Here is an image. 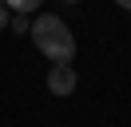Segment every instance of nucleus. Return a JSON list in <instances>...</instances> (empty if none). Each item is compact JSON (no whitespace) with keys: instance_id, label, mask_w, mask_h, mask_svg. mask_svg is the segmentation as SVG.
Segmentation results:
<instances>
[{"instance_id":"f03ea898","label":"nucleus","mask_w":131,"mask_h":127,"mask_svg":"<svg viewBox=\"0 0 131 127\" xmlns=\"http://www.w3.org/2000/svg\"><path fill=\"white\" fill-rule=\"evenodd\" d=\"M48 91L52 95H72L75 91V68L72 64H52L48 68Z\"/></svg>"},{"instance_id":"6e6552de","label":"nucleus","mask_w":131,"mask_h":127,"mask_svg":"<svg viewBox=\"0 0 131 127\" xmlns=\"http://www.w3.org/2000/svg\"><path fill=\"white\" fill-rule=\"evenodd\" d=\"M0 4H4V0H0Z\"/></svg>"},{"instance_id":"20e7f679","label":"nucleus","mask_w":131,"mask_h":127,"mask_svg":"<svg viewBox=\"0 0 131 127\" xmlns=\"http://www.w3.org/2000/svg\"><path fill=\"white\" fill-rule=\"evenodd\" d=\"M28 28H32V20H28L24 12H12V16H8V32H16V36H24Z\"/></svg>"},{"instance_id":"f257e3e1","label":"nucleus","mask_w":131,"mask_h":127,"mask_svg":"<svg viewBox=\"0 0 131 127\" xmlns=\"http://www.w3.org/2000/svg\"><path fill=\"white\" fill-rule=\"evenodd\" d=\"M28 36H32V44L40 48L52 64H72L75 60V36H72V28H68L56 12H40L32 20V28H28Z\"/></svg>"},{"instance_id":"7ed1b4c3","label":"nucleus","mask_w":131,"mask_h":127,"mask_svg":"<svg viewBox=\"0 0 131 127\" xmlns=\"http://www.w3.org/2000/svg\"><path fill=\"white\" fill-rule=\"evenodd\" d=\"M44 4V0H4V8H8V12H36V8H40Z\"/></svg>"},{"instance_id":"0eeeda50","label":"nucleus","mask_w":131,"mask_h":127,"mask_svg":"<svg viewBox=\"0 0 131 127\" xmlns=\"http://www.w3.org/2000/svg\"><path fill=\"white\" fill-rule=\"evenodd\" d=\"M64 4H80V0H64Z\"/></svg>"},{"instance_id":"423d86ee","label":"nucleus","mask_w":131,"mask_h":127,"mask_svg":"<svg viewBox=\"0 0 131 127\" xmlns=\"http://www.w3.org/2000/svg\"><path fill=\"white\" fill-rule=\"evenodd\" d=\"M115 4H119V8H123V12H131V0H115Z\"/></svg>"},{"instance_id":"39448f33","label":"nucleus","mask_w":131,"mask_h":127,"mask_svg":"<svg viewBox=\"0 0 131 127\" xmlns=\"http://www.w3.org/2000/svg\"><path fill=\"white\" fill-rule=\"evenodd\" d=\"M8 16H12V12H8L4 4H0V28H8Z\"/></svg>"}]
</instances>
